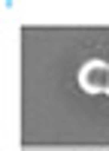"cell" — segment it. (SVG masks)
Listing matches in <instances>:
<instances>
[{
	"instance_id": "6da1fadb",
	"label": "cell",
	"mask_w": 109,
	"mask_h": 151,
	"mask_svg": "<svg viewBox=\"0 0 109 151\" xmlns=\"http://www.w3.org/2000/svg\"><path fill=\"white\" fill-rule=\"evenodd\" d=\"M106 79H109V64H103V60H88L79 70V85L88 94H103L106 91Z\"/></svg>"
},
{
	"instance_id": "7a4b0ae2",
	"label": "cell",
	"mask_w": 109,
	"mask_h": 151,
	"mask_svg": "<svg viewBox=\"0 0 109 151\" xmlns=\"http://www.w3.org/2000/svg\"><path fill=\"white\" fill-rule=\"evenodd\" d=\"M103 94H109V79H106V91H103Z\"/></svg>"
}]
</instances>
